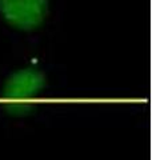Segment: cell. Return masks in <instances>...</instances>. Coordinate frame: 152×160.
<instances>
[{"label":"cell","mask_w":152,"mask_h":160,"mask_svg":"<svg viewBox=\"0 0 152 160\" xmlns=\"http://www.w3.org/2000/svg\"><path fill=\"white\" fill-rule=\"evenodd\" d=\"M67 84V69L45 49L13 52L0 64V124L24 129L48 122Z\"/></svg>","instance_id":"6da1fadb"},{"label":"cell","mask_w":152,"mask_h":160,"mask_svg":"<svg viewBox=\"0 0 152 160\" xmlns=\"http://www.w3.org/2000/svg\"><path fill=\"white\" fill-rule=\"evenodd\" d=\"M64 15L65 0H0V35L13 52L45 49Z\"/></svg>","instance_id":"7a4b0ae2"}]
</instances>
